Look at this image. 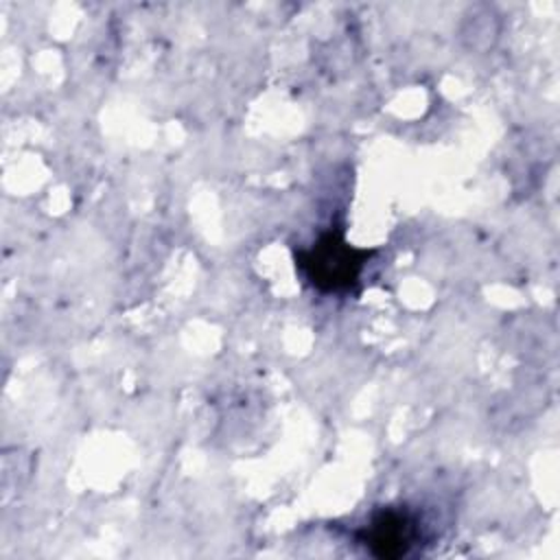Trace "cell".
<instances>
[{
	"instance_id": "obj_1",
	"label": "cell",
	"mask_w": 560,
	"mask_h": 560,
	"mask_svg": "<svg viewBox=\"0 0 560 560\" xmlns=\"http://www.w3.org/2000/svg\"><path fill=\"white\" fill-rule=\"evenodd\" d=\"M372 256L374 249L352 245L341 228H330L308 247L293 252L298 273L319 293L352 291Z\"/></svg>"
},
{
	"instance_id": "obj_2",
	"label": "cell",
	"mask_w": 560,
	"mask_h": 560,
	"mask_svg": "<svg viewBox=\"0 0 560 560\" xmlns=\"http://www.w3.org/2000/svg\"><path fill=\"white\" fill-rule=\"evenodd\" d=\"M416 536H418L416 521L405 510H396V508L376 512L359 534L365 549L372 556L383 560H394L405 556L416 542Z\"/></svg>"
}]
</instances>
